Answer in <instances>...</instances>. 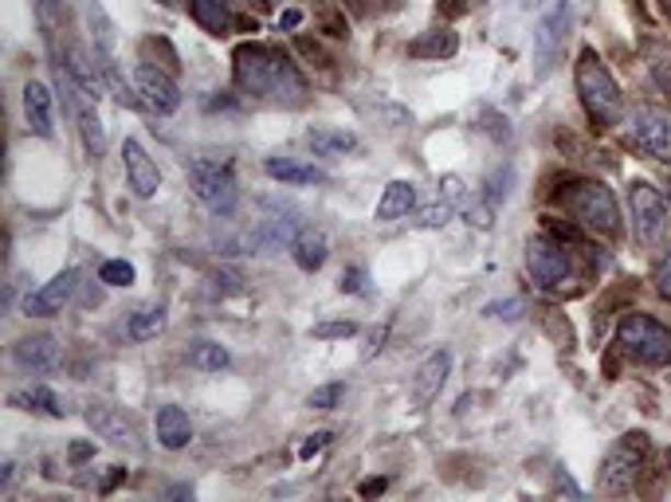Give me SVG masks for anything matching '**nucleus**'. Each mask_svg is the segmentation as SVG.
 I'll use <instances>...</instances> for the list:
<instances>
[{
  "label": "nucleus",
  "instance_id": "nucleus-19",
  "mask_svg": "<svg viewBox=\"0 0 671 502\" xmlns=\"http://www.w3.org/2000/svg\"><path fill=\"white\" fill-rule=\"evenodd\" d=\"M158 440H161V447H169V452H181V447L193 440L189 412L178 409V404H166V409H158Z\"/></svg>",
  "mask_w": 671,
  "mask_h": 502
},
{
  "label": "nucleus",
  "instance_id": "nucleus-38",
  "mask_svg": "<svg viewBox=\"0 0 671 502\" xmlns=\"http://www.w3.org/2000/svg\"><path fill=\"white\" fill-rule=\"evenodd\" d=\"M91 452H94L91 444H75V447H71V456H75V459H87V456H91Z\"/></svg>",
  "mask_w": 671,
  "mask_h": 502
},
{
  "label": "nucleus",
  "instance_id": "nucleus-17",
  "mask_svg": "<svg viewBox=\"0 0 671 502\" xmlns=\"http://www.w3.org/2000/svg\"><path fill=\"white\" fill-rule=\"evenodd\" d=\"M464 201V181L459 178H444V185H440V196L432 201L424 213L417 216L420 228H444L447 220H452V213H456V205Z\"/></svg>",
  "mask_w": 671,
  "mask_h": 502
},
{
  "label": "nucleus",
  "instance_id": "nucleus-36",
  "mask_svg": "<svg viewBox=\"0 0 671 502\" xmlns=\"http://www.w3.org/2000/svg\"><path fill=\"white\" fill-rule=\"evenodd\" d=\"M298 20H303L298 12H283V16H280V28H298Z\"/></svg>",
  "mask_w": 671,
  "mask_h": 502
},
{
  "label": "nucleus",
  "instance_id": "nucleus-22",
  "mask_svg": "<svg viewBox=\"0 0 671 502\" xmlns=\"http://www.w3.org/2000/svg\"><path fill=\"white\" fill-rule=\"evenodd\" d=\"M87 424H91L99 436H106V440H114V444H134L138 440V432H134V424L122 412H114V409H91L87 412Z\"/></svg>",
  "mask_w": 671,
  "mask_h": 502
},
{
  "label": "nucleus",
  "instance_id": "nucleus-41",
  "mask_svg": "<svg viewBox=\"0 0 671 502\" xmlns=\"http://www.w3.org/2000/svg\"><path fill=\"white\" fill-rule=\"evenodd\" d=\"M161 4H178V0H161Z\"/></svg>",
  "mask_w": 671,
  "mask_h": 502
},
{
  "label": "nucleus",
  "instance_id": "nucleus-29",
  "mask_svg": "<svg viewBox=\"0 0 671 502\" xmlns=\"http://www.w3.org/2000/svg\"><path fill=\"white\" fill-rule=\"evenodd\" d=\"M193 365L196 369H224V365H228V354H224L216 342H201L193 350Z\"/></svg>",
  "mask_w": 671,
  "mask_h": 502
},
{
  "label": "nucleus",
  "instance_id": "nucleus-4",
  "mask_svg": "<svg viewBox=\"0 0 671 502\" xmlns=\"http://www.w3.org/2000/svg\"><path fill=\"white\" fill-rule=\"evenodd\" d=\"M621 345L644 365H671V330L648 315H628L621 322Z\"/></svg>",
  "mask_w": 671,
  "mask_h": 502
},
{
  "label": "nucleus",
  "instance_id": "nucleus-30",
  "mask_svg": "<svg viewBox=\"0 0 671 502\" xmlns=\"http://www.w3.org/2000/svg\"><path fill=\"white\" fill-rule=\"evenodd\" d=\"M342 400V385H322V389H315L310 392V409H322V412H330Z\"/></svg>",
  "mask_w": 671,
  "mask_h": 502
},
{
  "label": "nucleus",
  "instance_id": "nucleus-32",
  "mask_svg": "<svg viewBox=\"0 0 671 502\" xmlns=\"http://www.w3.org/2000/svg\"><path fill=\"white\" fill-rule=\"evenodd\" d=\"M656 290H660V295L671 303V251L663 255L660 263H656Z\"/></svg>",
  "mask_w": 671,
  "mask_h": 502
},
{
  "label": "nucleus",
  "instance_id": "nucleus-14",
  "mask_svg": "<svg viewBox=\"0 0 671 502\" xmlns=\"http://www.w3.org/2000/svg\"><path fill=\"white\" fill-rule=\"evenodd\" d=\"M16 365L20 369H29V373H47V369H56L59 365V345L56 338H24V342L16 345Z\"/></svg>",
  "mask_w": 671,
  "mask_h": 502
},
{
  "label": "nucleus",
  "instance_id": "nucleus-18",
  "mask_svg": "<svg viewBox=\"0 0 671 502\" xmlns=\"http://www.w3.org/2000/svg\"><path fill=\"white\" fill-rule=\"evenodd\" d=\"M268 178L283 181V185H322L327 173L315 166V161H298V158H268Z\"/></svg>",
  "mask_w": 671,
  "mask_h": 502
},
{
  "label": "nucleus",
  "instance_id": "nucleus-8",
  "mask_svg": "<svg viewBox=\"0 0 671 502\" xmlns=\"http://www.w3.org/2000/svg\"><path fill=\"white\" fill-rule=\"evenodd\" d=\"M628 205H633V228H636V240L644 248H656L668 232V205H663V196L656 193L652 185H644L636 181L633 193H628Z\"/></svg>",
  "mask_w": 671,
  "mask_h": 502
},
{
  "label": "nucleus",
  "instance_id": "nucleus-5",
  "mask_svg": "<svg viewBox=\"0 0 671 502\" xmlns=\"http://www.w3.org/2000/svg\"><path fill=\"white\" fill-rule=\"evenodd\" d=\"M644 459H648V440H644L640 432L625 436L605 456V464H601V479H596V483H601V491H605V494L633 491L636 479H640V471H644Z\"/></svg>",
  "mask_w": 671,
  "mask_h": 502
},
{
  "label": "nucleus",
  "instance_id": "nucleus-35",
  "mask_svg": "<svg viewBox=\"0 0 671 502\" xmlns=\"http://www.w3.org/2000/svg\"><path fill=\"white\" fill-rule=\"evenodd\" d=\"M514 310H519V303H494V307H487V315H494V318H514Z\"/></svg>",
  "mask_w": 671,
  "mask_h": 502
},
{
  "label": "nucleus",
  "instance_id": "nucleus-16",
  "mask_svg": "<svg viewBox=\"0 0 671 502\" xmlns=\"http://www.w3.org/2000/svg\"><path fill=\"white\" fill-rule=\"evenodd\" d=\"M561 28H566V4L550 12L542 20V28L534 32V52H538V75H546L554 67V56H558V44H561Z\"/></svg>",
  "mask_w": 671,
  "mask_h": 502
},
{
  "label": "nucleus",
  "instance_id": "nucleus-23",
  "mask_svg": "<svg viewBox=\"0 0 671 502\" xmlns=\"http://www.w3.org/2000/svg\"><path fill=\"white\" fill-rule=\"evenodd\" d=\"M456 47H459L456 32H452V28H432V32H424L420 39H412L409 56L412 59H447V56H456Z\"/></svg>",
  "mask_w": 671,
  "mask_h": 502
},
{
  "label": "nucleus",
  "instance_id": "nucleus-12",
  "mask_svg": "<svg viewBox=\"0 0 671 502\" xmlns=\"http://www.w3.org/2000/svg\"><path fill=\"white\" fill-rule=\"evenodd\" d=\"M75 283H79V271H75V267L59 271L56 279H47L44 287L32 290V295L24 298V310H29L32 318H52V315H59V310H64L67 303H71Z\"/></svg>",
  "mask_w": 671,
  "mask_h": 502
},
{
  "label": "nucleus",
  "instance_id": "nucleus-20",
  "mask_svg": "<svg viewBox=\"0 0 671 502\" xmlns=\"http://www.w3.org/2000/svg\"><path fill=\"white\" fill-rule=\"evenodd\" d=\"M24 114H29L32 134H39V138H52V134H56V126H52V94H47L44 83L24 87Z\"/></svg>",
  "mask_w": 671,
  "mask_h": 502
},
{
  "label": "nucleus",
  "instance_id": "nucleus-21",
  "mask_svg": "<svg viewBox=\"0 0 671 502\" xmlns=\"http://www.w3.org/2000/svg\"><path fill=\"white\" fill-rule=\"evenodd\" d=\"M291 255H295V263L303 271H318L322 263H327L330 243H327V236L318 232V228H303V232L291 240Z\"/></svg>",
  "mask_w": 671,
  "mask_h": 502
},
{
  "label": "nucleus",
  "instance_id": "nucleus-40",
  "mask_svg": "<svg viewBox=\"0 0 671 502\" xmlns=\"http://www.w3.org/2000/svg\"><path fill=\"white\" fill-rule=\"evenodd\" d=\"M660 4H663V9H668V16H671V0H660Z\"/></svg>",
  "mask_w": 671,
  "mask_h": 502
},
{
  "label": "nucleus",
  "instance_id": "nucleus-2",
  "mask_svg": "<svg viewBox=\"0 0 671 502\" xmlns=\"http://www.w3.org/2000/svg\"><path fill=\"white\" fill-rule=\"evenodd\" d=\"M578 94L585 103V114L596 126H616L625 118V94L616 87L613 71H609L593 52H581L578 59Z\"/></svg>",
  "mask_w": 671,
  "mask_h": 502
},
{
  "label": "nucleus",
  "instance_id": "nucleus-11",
  "mask_svg": "<svg viewBox=\"0 0 671 502\" xmlns=\"http://www.w3.org/2000/svg\"><path fill=\"white\" fill-rule=\"evenodd\" d=\"M134 83H138L141 103H146L153 114H173V111L181 106L178 83H173V79H169L166 71H158V67L138 64V71H134Z\"/></svg>",
  "mask_w": 671,
  "mask_h": 502
},
{
  "label": "nucleus",
  "instance_id": "nucleus-10",
  "mask_svg": "<svg viewBox=\"0 0 671 502\" xmlns=\"http://www.w3.org/2000/svg\"><path fill=\"white\" fill-rule=\"evenodd\" d=\"M447 373H452V354H447V350H432V354L417 365V373H412V397H409L412 409L417 412L429 409L432 400L440 397V389H444Z\"/></svg>",
  "mask_w": 671,
  "mask_h": 502
},
{
  "label": "nucleus",
  "instance_id": "nucleus-27",
  "mask_svg": "<svg viewBox=\"0 0 671 502\" xmlns=\"http://www.w3.org/2000/svg\"><path fill=\"white\" fill-rule=\"evenodd\" d=\"M166 330V307H141L138 315L130 318V338L134 342H149Z\"/></svg>",
  "mask_w": 671,
  "mask_h": 502
},
{
  "label": "nucleus",
  "instance_id": "nucleus-24",
  "mask_svg": "<svg viewBox=\"0 0 671 502\" xmlns=\"http://www.w3.org/2000/svg\"><path fill=\"white\" fill-rule=\"evenodd\" d=\"M307 141H310V149H315L318 158H334V153H350V149L357 146L354 134L334 130V126H310V130H307Z\"/></svg>",
  "mask_w": 671,
  "mask_h": 502
},
{
  "label": "nucleus",
  "instance_id": "nucleus-42",
  "mask_svg": "<svg viewBox=\"0 0 671 502\" xmlns=\"http://www.w3.org/2000/svg\"><path fill=\"white\" fill-rule=\"evenodd\" d=\"M558 4H569V0H558Z\"/></svg>",
  "mask_w": 671,
  "mask_h": 502
},
{
  "label": "nucleus",
  "instance_id": "nucleus-15",
  "mask_svg": "<svg viewBox=\"0 0 671 502\" xmlns=\"http://www.w3.org/2000/svg\"><path fill=\"white\" fill-rule=\"evenodd\" d=\"M412 208H417V185H412V181H389L373 216L382 224H393V220H405Z\"/></svg>",
  "mask_w": 671,
  "mask_h": 502
},
{
  "label": "nucleus",
  "instance_id": "nucleus-34",
  "mask_svg": "<svg viewBox=\"0 0 671 502\" xmlns=\"http://www.w3.org/2000/svg\"><path fill=\"white\" fill-rule=\"evenodd\" d=\"M342 290H350V295H362L365 290V271L362 267H350L342 275Z\"/></svg>",
  "mask_w": 671,
  "mask_h": 502
},
{
  "label": "nucleus",
  "instance_id": "nucleus-33",
  "mask_svg": "<svg viewBox=\"0 0 671 502\" xmlns=\"http://www.w3.org/2000/svg\"><path fill=\"white\" fill-rule=\"evenodd\" d=\"M327 444H330V432H315V436H307V444L298 447V456H303V459H315Z\"/></svg>",
  "mask_w": 671,
  "mask_h": 502
},
{
  "label": "nucleus",
  "instance_id": "nucleus-25",
  "mask_svg": "<svg viewBox=\"0 0 671 502\" xmlns=\"http://www.w3.org/2000/svg\"><path fill=\"white\" fill-rule=\"evenodd\" d=\"M12 404H16V409H29V412H47V417H64L67 412L64 400L47 389V385H32V389L12 392Z\"/></svg>",
  "mask_w": 671,
  "mask_h": 502
},
{
  "label": "nucleus",
  "instance_id": "nucleus-37",
  "mask_svg": "<svg viewBox=\"0 0 671 502\" xmlns=\"http://www.w3.org/2000/svg\"><path fill=\"white\" fill-rule=\"evenodd\" d=\"M385 491V479H369V483H362V494H377Z\"/></svg>",
  "mask_w": 671,
  "mask_h": 502
},
{
  "label": "nucleus",
  "instance_id": "nucleus-28",
  "mask_svg": "<svg viewBox=\"0 0 671 502\" xmlns=\"http://www.w3.org/2000/svg\"><path fill=\"white\" fill-rule=\"evenodd\" d=\"M99 279H103L106 287H130V283H134V267L126 260H106L103 267H99Z\"/></svg>",
  "mask_w": 671,
  "mask_h": 502
},
{
  "label": "nucleus",
  "instance_id": "nucleus-6",
  "mask_svg": "<svg viewBox=\"0 0 671 502\" xmlns=\"http://www.w3.org/2000/svg\"><path fill=\"white\" fill-rule=\"evenodd\" d=\"M189 185H193L196 201L213 213L228 216L236 208V181H232V169L220 166L213 158H196L189 166Z\"/></svg>",
  "mask_w": 671,
  "mask_h": 502
},
{
  "label": "nucleus",
  "instance_id": "nucleus-3",
  "mask_svg": "<svg viewBox=\"0 0 671 502\" xmlns=\"http://www.w3.org/2000/svg\"><path fill=\"white\" fill-rule=\"evenodd\" d=\"M628 146L644 158L671 166V111L668 106H636L628 114Z\"/></svg>",
  "mask_w": 671,
  "mask_h": 502
},
{
  "label": "nucleus",
  "instance_id": "nucleus-26",
  "mask_svg": "<svg viewBox=\"0 0 671 502\" xmlns=\"http://www.w3.org/2000/svg\"><path fill=\"white\" fill-rule=\"evenodd\" d=\"M189 9H193L196 24H201V28H208L213 36H224V32H228V24H232V12H228V4H224V0H189Z\"/></svg>",
  "mask_w": 671,
  "mask_h": 502
},
{
  "label": "nucleus",
  "instance_id": "nucleus-39",
  "mask_svg": "<svg viewBox=\"0 0 671 502\" xmlns=\"http://www.w3.org/2000/svg\"><path fill=\"white\" fill-rule=\"evenodd\" d=\"M52 9H56V0H39V12H44V20H52Z\"/></svg>",
  "mask_w": 671,
  "mask_h": 502
},
{
  "label": "nucleus",
  "instance_id": "nucleus-9",
  "mask_svg": "<svg viewBox=\"0 0 671 502\" xmlns=\"http://www.w3.org/2000/svg\"><path fill=\"white\" fill-rule=\"evenodd\" d=\"M526 271L534 275L538 287L546 290L561 287L569 279V251L558 240H550V236H534L526 243Z\"/></svg>",
  "mask_w": 671,
  "mask_h": 502
},
{
  "label": "nucleus",
  "instance_id": "nucleus-7",
  "mask_svg": "<svg viewBox=\"0 0 671 502\" xmlns=\"http://www.w3.org/2000/svg\"><path fill=\"white\" fill-rule=\"evenodd\" d=\"M566 208L578 216L585 228L593 232H605L613 236L621 228V213H616V201L605 185H596V181H585V185H573V193L566 196Z\"/></svg>",
  "mask_w": 671,
  "mask_h": 502
},
{
  "label": "nucleus",
  "instance_id": "nucleus-1",
  "mask_svg": "<svg viewBox=\"0 0 671 502\" xmlns=\"http://www.w3.org/2000/svg\"><path fill=\"white\" fill-rule=\"evenodd\" d=\"M236 87H240L248 99H260V103L275 106H298L307 99V83L298 67L283 56L280 47L268 44H243L236 47Z\"/></svg>",
  "mask_w": 671,
  "mask_h": 502
},
{
  "label": "nucleus",
  "instance_id": "nucleus-31",
  "mask_svg": "<svg viewBox=\"0 0 671 502\" xmlns=\"http://www.w3.org/2000/svg\"><path fill=\"white\" fill-rule=\"evenodd\" d=\"M354 330H357L354 322H322V326H315L310 334H315V338H350Z\"/></svg>",
  "mask_w": 671,
  "mask_h": 502
},
{
  "label": "nucleus",
  "instance_id": "nucleus-13",
  "mask_svg": "<svg viewBox=\"0 0 671 502\" xmlns=\"http://www.w3.org/2000/svg\"><path fill=\"white\" fill-rule=\"evenodd\" d=\"M122 166H126V181H130L134 196L149 201V196L158 193L161 169H158V161L149 158L146 149L138 146V141H126V146H122Z\"/></svg>",
  "mask_w": 671,
  "mask_h": 502
}]
</instances>
